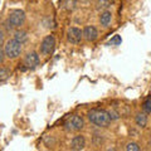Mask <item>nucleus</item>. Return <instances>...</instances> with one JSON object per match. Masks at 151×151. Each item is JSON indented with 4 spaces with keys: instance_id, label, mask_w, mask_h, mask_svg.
<instances>
[{
    "instance_id": "4",
    "label": "nucleus",
    "mask_w": 151,
    "mask_h": 151,
    "mask_svg": "<svg viewBox=\"0 0 151 151\" xmlns=\"http://www.w3.org/2000/svg\"><path fill=\"white\" fill-rule=\"evenodd\" d=\"M84 127V121L81 116H70L69 119L64 122V129L69 132H78Z\"/></svg>"
},
{
    "instance_id": "16",
    "label": "nucleus",
    "mask_w": 151,
    "mask_h": 151,
    "mask_svg": "<svg viewBox=\"0 0 151 151\" xmlns=\"http://www.w3.org/2000/svg\"><path fill=\"white\" fill-rule=\"evenodd\" d=\"M142 108H144V112H146V113H151V96L144 102Z\"/></svg>"
},
{
    "instance_id": "10",
    "label": "nucleus",
    "mask_w": 151,
    "mask_h": 151,
    "mask_svg": "<svg viewBox=\"0 0 151 151\" xmlns=\"http://www.w3.org/2000/svg\"><path fill=\"white\" fill-rule=\"evenodd\" d=\"M13 38L15 40H18L19 43H22V44H25L28 40H29V34H28V32L25 30H22V29H18L14 32V35Z\"/></svg>"
},
{
    "instance_id": "8",
    "label": "nucleus",
    "mask_w": 151,
    "mask_h": 151,
    "mask_svg": "<svg viewBox=\"0 0 151 151\" xmlns=\"http://www.w3.org/2000/svg\"><path fill=\"white\" fill-rule=\"evenodd\" d=\"M70 150L73 151H81L86 147V137L83 135H77L70 140Z\"/></svg>"
},
{
    "instance_id": "13",
    "label": "nucleus",
    "mask_w": 151,
    "mask_h": 151,
    "mask_svg": "<svg viewBox=\"0 0 151 151\" xmlns=\"http://www.w3.org/2000/svg\"><path fill=\"white\" fill-rule=\"evenodd\" d=\"M12 76V69L8 67H0V82H4Z\"/></svg>"
},
{
    "instance_id": "11",
    "label": "nucleus",
    "mask_w": 151,
    "mask_h": 151,
    "mask_svg": "<svg viewBox=\"0 0 151 151\" xmlns=\"http://www.w3.org/2000/svg\"><path fill=\"white\" fill-rule=\"evenodd\" d=\"M111 20H112V13L110 10H105L101 13L100 15V24L102 27H108L111 24Z\"/></svg>"
},
{
    "instance_id": "1",
    "label": "nucleus",
    "mask_w": 151,
    "mask_h": 151,
    "mask_svg": "<svg viewBox=\"0 0 151 151\" xmlns=\"http://www.w3.org/2000/svg\"><path fill=\"white\" fill-rule=\"evenodd\" d=\"M87 116L89 122L97 127H108L112 122L110 111L103 110V108H93L88 112Z\"/></svg>"
},
{
    "instance_id": "18",
    "label": "nucleus",
    "mask_w": 151,
    "mask_h": 151,
    "mask_svg": "<svg viewBox=\"0 0 151 151\" xmlns=\"http://www.w3.org/2000/svg\"><path fill=\"white\" fill-rule=\"evenodd\" d=\"M4 57H5V55H4V50L1 49V45H0V63L4 60Z\"/></svg>"
},
{
    "instance_id": "14",
    "label": "nucleus",
    "mask_w": 151,
    "mask_h": 151,
    "mask_svg": "<svg viewBox=\"0 0 151 151\" xmlns=\"http://www.w3.org/2000/svg\"><path fill=\"white\" fill-rule=\"evenodd\" d=\"M127 151H140L141 150V147L139 146V144L137 142H129L126 145V147H125Z\"/></svg>"
},
{
    "instance_id": "3",
    "label": "nucleus",
    "mask_w": 151,
    "mask_h": 151,
    "mask_svg": "<svg viewBox=\"0 0 151 151\" xmlns=\"http://www.w3.org/2000/svg\"><path fill=\"white\" fill-rule=\"evenodd\" d=\"M25 13L20 9H13L6 18V25L10 29H18L25 23Z\"/></svg>"
},
{
    "instance_id": "7",
    "label": "nucleus",
    "mask_w": 151,
    "mask_h": 151,
    "mask_svg": "<svg viewBox=\"0 0 151 151\" xmlns=\"http://www.w3.org/2000/svg\"><path fill=\"white\" fill-rule=\"evenodd\" d=\"M39 62H40V59L37 52H29L24 57V65L27 68H30V69L35 68L37 65H39Z\"/></svg>"
},
{
    "instance_id": "5",
    "label": "nucleus",
    "mask_w": 151,
    "mask_h": 151,
    "mask_svg": "<svg viewBox=\"0 0 151 151\" xmlns=\"http://www.w3.org/2000/svg\"><path fill=\"white\" fill-rule=\"evenodd\" d=\"M55 48V38L54 35H45L43 40L40 42V54L43 55H49L54 52Z\"/></svg>"
},
{
    "instance_id": "2",
    "label": "nucleus",
    "mask_w": 151,
    "mask_h": 151,
    "mask_svg": "<svg viewBox=\"0 0 151 151\" xmlns=\"http://www.w3.org/2000/svg\"><path fill=\"white\" fill-rule=\"evenodd\" d=\"M3 50H4V55L8 59H17L23 52V44L19 43L14 38H12V39L5 42Z\"/></svg>"
},
{
    "instance_id": "17",
    "label": "nucleus",
    "mask_w": 151,
    "mask_h": 151,
    "mask_svg": "<svg viewBox=\"0 0 151 151\" xmlns=\"http://www.w3.org/2000/svg\"><path fill=\"white\" fill-rule=\"evenodd\" d=\"M110 6V1L108 0H98V3H97V8L98 9H106Z\"/></svg>"
},
{
    "instance_id": "12",
    "label": "nucleus",
    "mask_w": 151,
    "mask_h": 151,
    "mask_svg": "<svg viewBox=\"0 0 151 151\" xmlns=\"http://www.w3.org/2000/svg\"><path fill=\"white\" fill-rule=\"evenodd\" d=\"M135 122L139 127H141V129L146 127V125H147V116H146V112L137 113V116L135 117Z\"/></svg>"
},
{
    "instance_id": "15",
    "label": "nucleus",
    "mask_w": 151,
    "mask_h": 151,
    "mask_svg": "<svg viewBox=\"0 0 151 151\" xmlns=\"http://www.w3.org/2000/svg\"><path fill=\"white\" fill-rule=\"evenodd\" d=\"M108 43H110V45H120L122 43V39H121L120 35H113Z\"/></svg>"
},
{
    "instance_id": "9",
    "label": "nucleus",
    "mask_w": 151,
    "mask_h": 151,
    "mask_svg": "<svg viewBox=\"0 0 151 151\" xmlns=\"http://www.w3.org/2000/svg\"><path fill=\"white\" fill-rule=\"evenodd\" d=\"M82 33H83V38L88 42H94L98 38V30H97V28L93 27V25L84 27Z\"/></svg>"
},
{
    "instance_id": "6",
    "label": "nucleus",
    "mask_w": 151,
    "mask_h": 151,
    "mask_svg": "<svg viewBox=\"0 0 151 151\" xmlns=\"http://www.w3.org/2000/svg\"><path fill=\"white\" fill-rule=\"evenodd\" d=\"M65 37H67L68 43H70V44H79L82 42V39H83V33H82V30L79 29V28L72 27V28H69V29L67 30Z\"/></svg>"
}]
</instances>
